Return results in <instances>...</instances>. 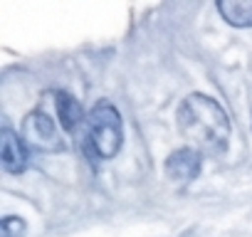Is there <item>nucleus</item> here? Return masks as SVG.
Listing matches in <instances>:
<instances>
[{"label": "nucleus", "instance_id": "f257e3e1", "mask_svg": "<svg viewBox=\"0 0 252 237\" xmlns=\"http://www.w3.org/2000/svg\"><path fill=\"white\" fill-rule=\"evenodd\" d=\"M178 129L198 153H222L230 141V118L208 94H188L178 106Z\"/></svg>", "mask_w": 252, "mask_h": 237}, {"label": "nucleus", "instance_id": "f03ea898", "mask_svg": "<svg viewBox=\"0 0 252 237\" xmlns=\"http://www.w3.org/2000/svg\"><path fill=\"white\" fill-rule=\"evenodd\" d=\"M124 144V124L121 114L109 101H99L87 114V126L82 146L89 158H114Z\"/></svg>", "mask_w": 252, "mask_h": 237}, {"label": "nucleus", "instance_id": "7ed1b4c3", "mask_svg": "<svg viewBox=\"0 0 252 237\" xmlns=\"http://www.w3.org/2000/svg\"><path fill=\"white\" fill-rule=\"evenodd\" d=\"M23 141L32 148H40L42 153H60L64 148V141L55 126V121L40 109L30 111L23 118Z\"/></svg>", "mask_w": 252, "mask_h": 237}, {"label": "nucleus", "instance_id": "20e7f679", "mask_svg": "<svg viewBox=\"0 0 252 237\" xmlns=\"http://www.w3.org/2000/svg\"><path fill=\"white\" fill-rule=\"evenodd\" d=\"M28 148H25V141L23 136H18L13 129H3L0 134V166H3L5 173L10 176H18L28 168Z\"/></svg>", "mask_w": 252, "mask_h": 237}, {"label": "nucleus", "instance_id": "39448f33", "mask_svg": "<svg viewBox=\"0 0 252 237\" xmlns=\"http://www.w3.org/2000/svg\"><path fill=\"white\" fill-rule=\"evenodd\" d=\"M203 166V158L195 148H178L166 158V176L176 183H190L198 178Z\"/></svg>", "mask_w": 252, "mask_h": 237}, {"label": "nucleus", "instance_id": "423d86ee", "mask_svg": "<svg viewBox=\"0 0 252 237\" xmlns=\"http://www.w3.org/2000/svg\"><path fill=\"white\" fill-rule=\"evenodd\" d=\"M55 106H57V118H60V124H62L64 131H74L82 124V118H84L82 104L69 91H57Z\"/></svg>", "mask_w": 252, "mask_h": 237}, {"label": "nucleus", "instance_id": "0eeeda50", "mask_svg": "<svg viewBox=\"0 0 252 237\" xmlns=\"http://www.w3.org/2000/svg\"><path fill=\"white\" fill-rule=\"evenodd\" d=\"M215 8L227 25L252 28V0H220Z\"/></svg>", "mask_w": 252, "mask_h": 237}, {"label": "nucleus", "instance_id": "6e6552de", "mask_svg": "<svg viewBox=\"0 0 252 237\" xmlns=\"http://www.w3.org/2000/svg\"><path fill=\"white\" fill-rule=\"evenodd\" d=\"M25 220L18 215H5L0 220V237H25Z\"/></svg>", "mask_w": 252, "mask_h": 237}]
</instances>
